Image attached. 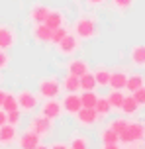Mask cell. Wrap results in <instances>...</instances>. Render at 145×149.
I'll return each mask as SVG.
<instances>
[{
  "mask_svg": "<svg viewBox=\"0 0 145 149\" xmlns=\"http://www.w3.org/2000/svg\"><path fill=\"white\" fill-rule=\"evenodd\" d=\"M47 14H49V8L43 6V4H37V6H33L30 10V18H31V22H35V24H43Z\"/></svg>",
  "mask_w": 145,
  "mask_h": 149,
  "instance_id": "obj_15",
  "label": "cell"
},
{
  "mask_svg": "<svg viewBox=\"0 0 145 149\" xmlns=\"http://www.w3.org/2000/svg\"><path fill=\"white\" fill-rule=\"evenodd\" d=\"M51 36H53V30L47 28L45 24H37V28L33 30V37L41 41V43H49L51 41Z\"/></svg>",
  "mask_w": 145,
  "mask_h": 149,
  "instance_id": "obj_14",
  "label": "cell"
},
{
  "mask_svg": "<svg viewBox=\"0 0 145 149\" xmlns=\"http://www.w3.org/2000/svg\"><path fill=\"white\" fill-rule=\"evenodd\" d=\"M49 149H69V147H67L65 143H55V145H51Z\"/></svg>",
  "mask_w": 145,
  "mask_h": 149,
  "instance_id": "obj_38",
  "label": "cell"
},
{
  "mask_svg": "<svg viewBox=\"0 0 145 149\" xmlns=\"http://www.w3.org/2000/svg\"><path fill=\"white\" fill-rule=\"evenodd\" d=\"M61 110H63V106L59 104V102H57L55 98H49L45 104L41 106V116L53 122L55 118H59V116H61Z\"/></svg>",
  "mask_w": 145,
  "mask_h": 149,
  "instance_id": "obj_6",
  "label": "cell"
},
{
  "mask_svg": "<svg viewBox=\"0 0 145 149\" xmlns=\"http://www.w3.org/2000/svg\"><path fill=\"white\" fill-rule=\"evenodd\" d=\"M131 63L139 69H145V45H133L130 51Z\"/></svg>",
  "mask_w": 145,
  "mask_h": 149,
  "instance_id": "obj_11",
  "label": "cell"
},
{
  "mask_svg": "<svg viewBox=\"0 0 145 149\" xmlns=\"http://www.w3.org/2000/svg\"><path fill=\"white\" fill-rule=\"evenodd\" d=\"M59 90H61V84L59 81L55 79V77H49V79H43V81L39 82V94L43 98H55L59 94Z\"/></svg>",
  "mask_w": 145,
  "mask_h": 149,
  "instance_id": "obj_3",
  "label": "cell"
},
{
  "mask_svg": "<svg viewBox=\"0 0 145 149\" xmlns=\"http://www.w3.org/2000/svg\"><path fill=\"white\" fill-rule=\"evenodd\" d=\"M4 124H6V112H4V110H0V127L4 126Z\"/></svg>",
  "mask_w": 145,
  "mask_h": 149,
  "instance_id": "obj_36",
  "label": "cell"
},
{
  "mask_svg": "<svg viewBox=\"0 0 145 149\" xmlns=\"http://www.w3.org/2000/svg\"><path fill=\"white\" fill-rule=\"evenodd\" d=\"M86 2H88L90 6H100V4H104L106 0H86Z\"/></svg>",
  "mask_w": 145,
  "mask_h": 149,
  "instance_id": "obj_37",
  "label": "cell"
},
{
  "mask_svg": "<svg viewBox=\"0 0 145 149\" xmlns=\"http://www.w3.org/2000/svg\"><path fill=\"white\" fill-rule=\"evenodd\" d=\"M123 98H126V94H123L122 90H112V92L108 94V102L112 106V110H120V108H122Z\"/></svg>",
  "mask_w": 145,
  "mask_h": 149,
  "instance_id": "obj_23",
  "label": "cell"
},
{
  "mask_svg": "<svg viewBox=\"0 0 145 149\" xmlns=\"http://www.w3.org/2000/svg\"><path fill=\"white\" fill-rule=\"evenodd\" d=\"M4 96H6V90L0 88V108H2V102H4Z\"/></svg>",
  "mask_w": 145,
  "mask_h": 149,
  "instance_id": "obj_39",
  "label": "cell"
},
{
  "mask_svg": "<svg viewBox=\"0 0 145 149\" xmlns=\"http://www.w3.org/2000/svg\"><path fill=\"white\" fill-rule=\"evenodd\" d=\"M16 139V127L10 124H4L0 127V143H12Z\"/></svg>",
  "mask_w": 145,
  "mask_h": 149,
  "instance_id": "obj_19",
  "label": "cell"
},
{
  "mask_svg": "<svg viewBox=\"0 0 145 149\" xmlns=\"http://www.w3.org/2000/svg\"><path fill=\"white\" fill-rule=\"evenodd\" d=\"M51 127H53V124H51V120H47V118H33L31 120V124H30V130L33 132V134H37L39 137L41 135H47V134H51Z\"/></svg>",
  "mask_w": 145,
  "mask_h": 149,
  "instance_id": "obj_7",
  "label": "cell"
},
{
  "mask_svg": "<svg viewBox=\"0 0 145 149\" xmlns=\"http://www.w3.org/2000/svg\"><path fill=\"white\" fill-rule=\"evenodd\" d=\"M35 149H49V147H47V145H41V143H39V145H37Z\"/></svg>",
  "mask_w": 145,
  "mask_h": 149,
  "instance_id": "obj_41",
  "label": "cell"
},
{
  "mask_svg": "<svg viewBox=\"0 0 145 149\" xmlns=\"http://www.w3.org/2000/svg\"><path fill=\"white\" fill-rule=\"evenodd\" d=\"M71 149H88V139L84 135H76L71 141Z\"/></svg>",
  "mask_w": 145,
  "mask_h": 149,
  "instance_id": "obj_30",
  "label": "cell"
},
{
  "mask_svg": "<svg viewBox=\"0 0 145 149\" xmlns=\"http://www.w3.org/2000/svg\"><path fill=\"white\" fill-rule=\"evenodd\" d=\"M69 149H71V147H69Z\"/></svg>",
  "mask_w": 145,
  "mask_h": 149,
  "instance_id": "obj_42",
  "label": "cell"
},
{
  "mask_svg": "<svg viewBox=\"0 0 145 149\" xmlns=\"http://www.w3.org/2000/svg\"><path fill=\"white\" fill-rule=\"evenodd\" d=\"M98 118L100 116L96 114L94 108H80V110L76 112V120H78V124H83V126H94Z\"/></svg>",
  "mask_w": 145,
  "mask_h": 149,
  "instance_id": "obj_9",
  "label": "cell"
},
{
  "mask_svg": "<svg viewBox=\"0 0 145 149\" xmlns=\"http://www.w3.org/2000/svg\"><path fill=\"white\" fill-rule=\"evenodd\" d=\"M69 73L75 77H83L84 73H88V63L83 59H73L69 63Z\"/></svg>",
  "mask_w": 145,
  "mask_h": 149,
  "instance_id": "obj_16",
  "label": "cell"
},
{
  "mask_svg": "<svg viewBox=\"0 0 145 149\" xmlns=\"http://www.w3.org/2000/svg\"><path fill=\"white\" fill-rule=\"evenodd\" d=\"M2 110L4 112H12V110H18V98L14 94H8L4 96V102H2Z\"/></svg>",
  "mask_w": 145,
  "mask_h": 149,
  "instance_id": "obj_27",
  "label": "cell"
},
{
  "mask_svg": "<svg viewBox=\"0 0 145 149\" xmlns=\"http://www.w3.org/2000/svg\"><path fill=\"white\" fill-rule=\"evenodd\" d=\"M57 49H59V53H61V55H73V53L78 49V37L67 33V36L63 37L59 43H57Z\"/></svg>",
  "mask_w": 145,
  "mask_h": 149,
  "instance_id": "obj_4",
  "label": "cell"
},
{
  "mask_svg": "<svg viewBox=\"0 0 145 149\" xmlns=\"http://www.w3.org/2000/svg\"><path fill=\"white\" fill-rule=\"evenodd\" d=\"M102 149H120V147H118V143H110V145H104Z\"/></svg>",
  "mask_w": 145,
  "mask_h": 149,
  "instance_id": "obj_40",
  "label": "cell"
},
{
  "mask_svg": "<svg viewBox=\"0 0 145 149\" xmlns=\"http://www.w3.org/2000/svg\"><path fill=\"white\" fill-rule=\"evenodd\" d=\"M63 86H65L67 92H76V90H80V79L69 73L65 77V81H63Z\"/></svg>",
  "mask_w": 145,
  "mask_h": 149,
  "instance_id": "obj_22",
  "label": "cell"
},
{
  "mask_svg": "<svg viewBox=\"0 0 145 149\" xmlns=\"http://www.w3.org/2000/svg\"><path fill=\"white\" fill-rule=\"evenodd\" d=\"M143 84H145L143 74H139V73L128 74V82H126V88L130 90V92H135V90H137V88H141Z\"/></svg>",
  "mask_w": 145,
  "mask_h": 149,
  "instance_id": "obj_18",
  "label": "cell"
},
{
  "mask_svg": "<svg viewBox=\"0 0 145 149\" xmlns=\"http://www.w3.org/2000/svg\"><path fill=\"white\" fill-rule=\"evenodd\" d=\"M94 110H96L98 116H108V114L112 112V106H110V102H108V98H98Z\"/></svg>",
  "mask_w": 145,
  "mask_h": 149,
  "instance_id": "obj_25",
  "label": "cell"
},
{
  "mask_svg": "<svg viewBox=\"0 0 145 149\" xmlns=\"http://www.w3.org/2000/svg\"><path fill=\"white\" fill-rule=\"evenodd\" d=\"M112 2H114V6L118 8V10H128V8L133 6L135 0H112Z\"/></svg>",
  "mask_w": 145,
  "mask_h": 149,
  "instance_id": "obj_34",
  "label": "cell"
},
{
  "mask_svg": "<svg viewBox=\"0 0 145 149\" xmlns=\"http://www.w3.org/2000/svg\"><path fill=\"white\" fill-rule=\"evenodd\" d=\"M20 120H22V114H20V110H12V112H6V124H10V126H18L20 124Z\"/></svg>",
  "mask_w": 145,
  "mask_h": 149,
  "instance_id": "obj_31",
  "label": "cell"
},
{
  "mask_svg": "<svg viewBox=\"0 0 145 149\" xmlns=\"http://www.w3.org/2000/svg\"><path fill=\"white\" fill-rule=\"evenodd\" d=\"M120 110H122L126 116H133V114L139 110V104L135 102V98H133V96H126V98H123V102H122V108H120Z\"/></svg>",
  "mask_w": 145,
  "mask_h": 149,
  "instance_id": "obj_20",
  "label": "cell"
},
{
  "mask_svg": "<svg viewBox=\"0 0 145 149\" xmlns=\"http://www.w3.org/2000/svg\"><path fill=\"white\" fill-rule=\"evenodd\" d=\"M96 100H98V94L94 90H84L80 94V104L83 108H94L96 106Z\"/></svg>",
  "mask_w": 145,
  "mask_h": 149,
  "instance_id": "obj_21",
  "label": "cell"
},
{
  "mask_svg": "<svg viewBox=\"0 0 145 149\" xmlns=\"http://www.w3.org/2000/svg\"><path fill=\"white\" fill-rule=\"evenodd\" d=\"M63 108H65V112L67 114H73V116H76V112L83 108V104H80V96L76 94V92H69L67 96L63 98Z\"/></svg>",
  "mask_w": 145,
  "mask_h": 149,
  "instance_id": "obj_8",
  "label": "cell"
},
{
  "mask_svg": "<svg viewBox=\"0 0 145 149\" xmlns=\"http://www.w3.org/2000/svg\"><path fill=\"white\" fill-rule=\"evenodd\" d=\"M131 96L135 98V102H137L139 106H145V84L141 88H137L135 92H131Z\"/></svg>",
  "mask_w": 145,
  "mask_h": 149,
  "instance_id": "obj_33",
  "label": "cell"
},
{
  "mask_svg": "<svg viewBox=\"0 0 145 149\" xmlns=\"http://www.w3.org/2000/svg\"><path fill=\"white\" fill-rule=\"evenodd\" d=\"M145 139V124L141 122H128V127L120 134V141L130 145V143Z\"/></svg>",
  "mask_w": 145,
  "mask_h": 149,
  "instance_id": "obj_2",
  "label": "cell"
},
{
  "mask_svg": "<svg viewBox=\"0 0 145 149\" xmlns=\"http://www.w3.org/2000/svg\"><path fill=\"white\" fill-rule=\"evenodd\" d=\"M16 98H18V108H22L24 112H31L37 106V96L30 90H22Z\"/></svg>",
  "mask_w": 145,
  "mask_h": 149,
  "instance_id": "obj_5",
  "label": "cell"
},
{
  "mask_svg": "<svg viewBox=\"0 0 145 149\" xmlns=\"http://www.w3.org/2000/svg\"><path fill=\"white\" fill-rule=\"evenodd\" d=\"M100 139H102V143H104V145H110V143H118V141H120V135L108 127V130H104V132H102Z\"/></svg>",
  "mask_w": 145,
  "mask_h": 149,
  "instance_id": "obj_28",
  "label": "cell"
},
{
  "mask_svg": "<svg viewBox=\"0 0 145 149\" xmlns=\"http://www.w3.org/2000/svg\"><path fill=\"white\" fill-rule=\"evenodd\" d=\"M94 74V79H96V86H108V82H110V71L106 69H98Z\"/></svg>",
  "mask_w": 145,
  "mask_h": 149,
  "instance_id": "obj_26",
  "label": "cell"
},
{
  "mask_svg": "<svg viewBox=\"0 0 145 149\" xmlns=\"http://www.w3.org/2000/svg\"><path fill=\"white\" fill-rule=\"evenodd\" d=\"M39 145V135L33 134V132H26V134L20 137V147L22 149H35Z\"/></svg>",
  "mask_w": 145,
  "mask_h": 149,
  "instance_id": "obj_13",
  "label": "cell"
},
{
  "mask_svg": "<svg viewBox=\"0 0 145 149\" xmlns=\"http://www.w3.org/2000/svg\"><path fill=\"white\" fill-rule=\"evenodd\" d=\"M43 24H45L47 28H51V30H57V28L63 26V14L57 12V10H49V14H47V18H45Z\"/></svg>",
  "mask_w": 145,
  "mask_h": 149,
  "instance_id": "obj_17",
  "label": "cell"
},
{
  "mask_svg": "<svg viewBox=\"0 0 145 149\" xmlns=\"http://www.w3.org/2000/svg\"><path fill=\"white\" fill-rule=\"evenodd\" d=\"M75 36L78 39H92V37L98 36V26L92 18L83 16L75 22Z\"/></svg>",
  "mask_w": 145,
  "mask_h": 149,
  "instance_id": "obj_1",
  "label": "cell"
},
{
  "mask_svg": "<svg viewBox=\"0 0 145 149\" xmlns=\"http://www.w3.org/2000/svg\"><path fill=\"white\" fill-rule=\"evenodd\" d=\"M67 33H69V31L65 30L63 26H61V28H57V30H53V36H51V43H55V45H57V43H59V41L63 39V37L67 36Z\"/></svg>",
  "mask_w": 145,
  "mask_h": 149,
  "instance_id": "obj_32",
  "label": "cell"
},
{
  "mask_svg": "<svg viewBox=\"0 0 145 149\" xmlns=\"http://www.w3.org/2000/svg\"><path fill=\"white\" fill-rule=\"evenodd\" d=\"M14 41H16V36H14V31H12V28L2 26V28H0V49H2V51L10 49V47L14 45Z\"/></svg>",
  "mask_w": 145,
  "mask_h": 149,
  "instance_id": "obj_10",
  "label": "cell"
},
{
  "mask_svg": "<svg viewBox=\"0 0 145 149\" xmlns=\"http://www.w3.org/2000/svg\"><path fill=\"white\" fill-rule=\"evenodd\" d=\"M78 79H80V88L83 90H94L96 88V79H94L92 73H84L83 77H78Z\"/></svg>",
  "mask_w": 145,
  "mask_h": 149,
  "instance_id": "obj_24",
  "label": "cell"
},
{
  "mask_svg": "<svg viewBox=\"0 0 145 149\" xmlns=\"http://www.w3.org/2000/svg\"><path fill=\"white\" fill-rule=\"evenodd\" d=\"M126 82H128V74L118 71V73H110V82L108 86H112V90H123L126 88Z\"/></svg>",
  "mask_w": 145,
  "mask_h": 149,
  "instance_id": "obj_12",
  "label": "cell"
},
{
  "mask_svg": "<svg viewBox=\"0 0 145 149\" xmlns=\"http://www.w3.org/2000/svg\"><path fill=\"white\" fill-rule=\"evenodd\" d=\"M108 127L120 135L123 130L128 127V120H126V118H116V120H112V122H110V126H108Z\"/></svg>",
  "mask_w": 145,
  "mask_h": 149,
  "instance_id": "obj_29",
  "label": "cell"
},
{
  "mask_svg": "<svg viewBox=\"0 0 145 149\" xmlns=\"http://www.w3.org/2000/svg\"><path fill=\"white\" fill-rule=\"evenodd\" d=\"M8 63H10V57H8V53L0 49V71H2V69H6V67H8Z\"/></svg>",
  "mask_w": 145,
  "mask_h": 149,
  "instance_id": "obj_35",
  "label": "cell"
}]
</instances>
